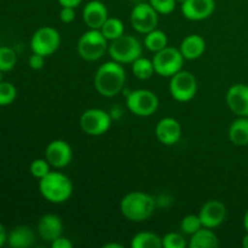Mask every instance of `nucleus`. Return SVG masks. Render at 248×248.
I'll return each mask as SVG.
<instances>
[{
	"instance_id": "0eeeda50",
	"label": "nucleus",
	"mask_w": 248,
	"mask_h": 248,
	"mask_svg": "<svg viewBox=\"0 0 248 248\" xmlns=\"http://www.w3.org/2000/svg\"><path fill=\"white\" fill-rule=\"evenodd\" d=\"M159 104L160 102L156 94L147 89L133 90L126 98V106L128 110L140 118H148L156 113Z\"/></svg>"
},
{
	"instance_id": "7c9ffc66",
	"label": "nucleus",
	"mask_w": 248,
	"mask_h": 248,
	"mask_svg": "<svg viewBox=\"0 0 248 248\" xmlns=\"http://www.w3.org/2000/svg\"><path fill=\"white\" fill-rule=\"evenodd\" d=\"M51 171V165L46 159H35L29 166V172L36 179H41Z\"/></svg>"
},
{
	"instance_id": "473e14b6",
	"label": "nucleus",
	"mask_w": 248,
	"mask_h": 248,
	"mask_svg": "<svg viewBox=\"0 0 248 248\" xmlns=\"http://www.w3.org/2000/svg\"><path fill=\"white\" fill-rule=\"evenodd\" d=\"M60 19L62 23H65V24L72 23V22L75 19V9L74 7H68V6L61 7Z\"/></svg>"
},
{
	"instance_id": "6e6552de",
	"label": "nucleus",
	"mask_w": 248,
	"mask_h": 248,
	"mask_svg": "<svg viewBox=\"0 0 248 248\" xmlns=\"http://www.w3.org/2000/svg\"><path fill=\"white\" fill-rule=\"evenodd\" d=\"M169 90L174 101L186 103L198 93V80L193 73L182 69L170 78Z\"/></svg>"
},
{
	"instance_id": "72a5a7b5",
	"label": "nucleus",
	"mask_w": 248,
	"mask_h": 248,
	"mask_svg": "<svg viewBox=\"0 0 248 248\" xmlns=\"http://www.w3.org/2000/svg\"><path fill=\"white\" fill-rule=\"evenodd\" d=\"M45 58L44 56L38 55V53H33V55L29 57L28 64L29 67L33 70H40L43 69L44 65H45Z\"/></svg>"
},
{
	"instance_id": "4c0bfd02",
	"label": "nucleus",
	"mask_w": 248,
	"mask_h": 248,
	"mask_svg": "<svg viewBox=\"0 0 248 248\" xmlns=\"http://www.w3.org/2000/svg\"><path fill=\"white\" fill-rule=\"evenodd\" d=\"M103 248H124L123 245L115 244V242H111V244H106Z\"/></svg>"
},
{
	"instance_id": "2f4dec72",
	"label": "nucleus",
	"mask_w": 248,
	"mask_h": 248,
	"mask_svg": "<svg viewBox=\"0 0 248 248\" xmlns=\"http://www.w3.org/2000/svg\"><path fill=\"white\" fill-rule=\"evenodd\" d=\"M149 4L159 15H170L176 10L177 0H149Z\"/></svg>"
},
{
	"instance_id": "b1692460",
	"label": "nucleus",
	"mask_w": 248,
	"mask_h": 248,
	"mask_svg": "<svg viewBox=\"0 0 248 248\" xmlns=\"http://www.w3.org/2000/svg\"><path fill=\"white\" fill-rule=\"evenodd\" d=\"M144 46L147 47V50L150 51V52L155 53L157 52V51L165 48L166 46H169V38H167L165 31L156 28L154 29V31L145 34Z\"/></svg>"
},
{
	"instance_id": "dca6fc26",
	"label": "nucleus",
	"mask_w": 248,
	"mask_h": 248,
	"mask_svg": "<svg viewBox=\"0 0 248 248\" xmlns=\"http://www.w3.org/2000/svg\"><path fill=\"white\" fill-rule=\"evenodd\" d=\"M225 101L235 115L248 118V85L234 84L230 86L225 96Z\"/></svg>"
},
{
	"instance_id": "f3484780",
	"label": "nucleus",
	"mask_w": 248,
	"mask_h": 248,
	"mask_svg": "<svg viewBox=\"0 0 248 248\" xmlns=\"http://www.w3.org/2000/svg\"><path fill=\"white\" fill-rule=\"evenodd\" d=\"M108 17V7L99 0H91L82 9V21L89 29H101Z\"/></svg>"
},
{
	"instance_id": "f03ea898",
	"label": "nucleus",
	"mask_w": 248,
	"mask_h": 248,
	"mask_svg": "<svg viewBox=\"0 0 248 248\" xmlns=\"http://www.w3.org/2000/svg\"><path fill=\"white\" fill-rule=\"evenodd\" d=\"M156 210L154 198L144 191H131L120 202V211L130 222L142 223L149 219Z\"/></svg>"
},
{
	"instance_id": "58836bf2",
	"label": "nucleus",
	"mask_w": 248,
	"mask_h": 248,
	"mask_svg": "<svg viewBox=\"0 0 248 248\" xmlns=\"http://www.w3.org/2000/svg\"><path fill=\"white\" fill-rule=\"evenodd\" d=\"M244 228H245V230L248 232V210L246 211V213H245V216H244Z\"/></svg>"
},
{
	"instance_id": "a878e982",
	"label": "nucleus",
	"mask_w": 248,
	"mask_h": 248,
	"mask_svg": "<svg viewBox=\"0 0 248 248\" xmlns=\"http://www.w3.org/2000/svg\"><path fill=\"white\" fill-rule=\"evenodd\" d=\"M132 73L137 79L148 80L155 74L154 64L153 61L145 57H138L135 62L132 63Z\"/></svg>"
},
{
	"instance_id": "a19ab883",
	"label": "nucleus",
	"mask_w": 248,
	"mask_h": 248,
	"mask_svg": "<svg viewBox=\"0 0 248 248\" xmlns=\"http://www.w3.org/2000/svg\"><path fill=\"white\" fill-rule=\"evenodd\" d=\"M2 74H4V72H1V70H0V82L4 81V75Z\"/></svg>"
},
{
	"instance_id": "4be33fe9",
	"label": "nucleus",
	"mask_w": 248,
	"mask_h": 248,
	"mask_svg": "<svg viewBox=\"0 0 248 248\" xmlns=\"http://www.w3.org/2000/svg\"><path fill=\"white\" fill-rule=\"evenodd\" d=\"M188 246L190 248H217L219 246V239L212 229L202 227L191 235Z\"/></svg>"
},
{
	"instance_id": "bb28decb",
	"label": "nucleus",
	"mask_w": 248,
	"mask_h": 248,
	"mask_svg": "<svg viewBox=\"0 0 248 248\" xmlns=\"http://www.w3.org/2000/svg\"><path fill=\"white\" fill-rule=\"evenodd\" d=\"M17 64V55L14 48L0 46V70L4 73L14 69Z\"/></svg>"
},
{
	"instance_id": "ea45409f",
	"label": "nucleus",
	"mask_w": 248,
	"mask_h": 248,
	"mask_svg": "<svg viewBox=\"0 0 248 248\" xmlns=\"http://www.w3.org/2000/svg\"><path fill=\"white\" fill-rule=\"evenodd\" d=\"M242 246H244L245 248H248V232L245 235L244 239H242Z\"/></svg>"
},
{
	"instance_id": "e433bc0d",
	"label": "nucleus",
	"mask_w": 248,
	"mask_h": 248,
	"mask_svg": "<svg viewBox=\"0 0 248 248\" xmlns=\"http://www.w3.org/2000/svg\"><path fill=\"white\" fill-rule=\"evenodd\" d=\"M7 235L9 234H7L6 229H5L4 225L0 223V248H1L7 242Z\"/></svg>"
},
{
	"instance_id": "2eb2a0df",
	"label": "nucleus",
	"mask_w": 248,
	"mask_h": 248,
	"mask_svg": "<svg viewBox=\"0 0 248 248\" xmlns=\"http://www.w3.org/2000/svg\"><path fill=\"white\" fill-rule=\"evenodd\" d=\"M182 125L174 118H162L159 120L155 127V135L157 140L164 145H174L179 142L182 137Z\"/></svg>"
},
{
	"instance_id": "79ce46f5",
	"label": "nucleus",
	"mask_w": 248,
	"mask_h": 248,
	"mask_svg": "<svg viewBox=\"0 0 248 248\" xmlns=\"http://www.w3.org/2000/svg\"><path fill=\"white\" fill-rule=\"evenodd\" d=\"M184 1H186V0H177V2H179V4H181V5H182V4H183V2H184Z\"/></svg>"
},
{
	"instance_id": "4468645a",
	"label": "nucleus",
	"mask_w": 248,
	"mask_h": 248,
	"mask_svg": "<svg viewBox=\"0 0 248 248\" xmlns=\"http://www.w3.org/2000/svg\"><path fill=\"white\" fill-rule=\"evenodd\" d=\"M182 14L189 21L210 18L216 10V0H186L181 6Z\"/></svg>"
},
{
	"instance_id": "aec40b11",
	"label": "nucleus",
	"mask_w": 248,
	"mask_h": 248,
	"mask_svg": "<svg viewBox=\"0 0 248 248\" xmlns=\"http://www.w3.org/2000/svg\"><path fill=\"white\" fill-rule=\"evenodd\" d=\"M35 244V234L27 225H17L7 235V245L12 248H29Z\"/></svg>"
},
{
	"instance_id": "a211bd4d",
	"label": "nucleus",
	"mask_w": 248,
	"mask_h": 248,
	"mask_svg": "<svg viewBox=\"0 0 248 248\" xmlns=\"http://www.w3.org/2000/svg\"><path fill=\"white\" fill-rule=\"evenodd\" d=\"M38 234L44 241L51 244L63 235L62 219L53 213L44 215L38 222Z\"/></svg>"
},
{
	"instance_id": "c756f323",
	"label": "nucleus",
	"mask_w": 248,
	"mask_h": 248,
	"mask_svg": "<svg viewBox=\"0 0 248 248\" xmlns=\"http://www.w3.org/2000/svg\"><path fill=\"white\" fill-rule=\"evenodd\" d=\"M186 246L188 244H186V237L181 232H167L162 237V247L164 248H186Z\"/></svg>"
},
{
	"instance_id": "f8f14e48",
	"label": "nucleus",
	"mask_w": 248,
	"mask_h": 248,
	"mask_svg": "<svg viewBox=\"0 0 248 248\" xmlns=\"http://www.w3.org/2000/svg\"><path fill=\"white\" fill-rule=\"evenodd\" d=\"M45 159L53 169H64L72 162L73 150L69 143L63 140H55L45 149Z\"/></svg>"
},
{
	"instance_id": "f704fd0d",
	"label": "nucleus",
	"mask_w": 248,
	"mask_h": 248,
	"mask_svg": "<svg viewBox=\"0 0 248 248\" xmlns=\"http://www.w3.org/2000/svg\"><path fill=\"white\" fill-rule=\"evenodd\" d=\"M73 246H74L73 242L69 239L63 236V235L56 239L55 241L51 242V247L52 248H73Z\"/></svg>"
},
{
	"instance_id": "1a4fd4ad",
	"label": "nucleus",
	"mask_w": 248,
	"mask_h": 248,
	"mask_svg": "<svg viewBox=\"0 0 248 248\" xmlns=\"http://www.w3.org/2000/svg\"><path fill=\"white\" fill-rule=\"evenodd\" d=\"M61 34L56 28L44 26L36 29L31 39V48L33 53L48 57L60 48Z\"/></svg>"
},
{
	"instance_id": "f257e3e1",
	"label": "nucleus",
	"mask_w": 248,
	"mask_h": 248,
	"mask_svg": "<svg viewBox=\"0 0 248 248\" xmlns=\"http://www.w3.org/2000/svg\"><path fill=\"white\" fill-rule=\"evenodd\" d=\"M126 84V72L121 63L109 61L99 65L94 73L93 85L101 96L111 98L120 93Z\"/></svg>"
},
{
	"instance_id": "ddd939ff",
	"label": "nucleus",
	"mask_w": 248,
	"mask_h": 248,
	"mask_svg": "<svg viewBox=\"0 0 248 248\" xmlns=\"http://www.w3.org/2000/svg\"><path fill=\"white\" fill-rule=\"evenodd\" d=\"M202 227L216 229L224 223L227 218V207L219 200H210L203 203L199 212Z\"/></svg>"
},
{
	"instance_id": "5701e85b",
	"label": "nucleus",
	"mask_w": 248,
	"mask_h": 248,
	"mask_svg": "<svg viewBox=\"0 0 248 248\" xmlns=\"http://www.w3.org/2000/svg\"><path fill=\"white\" fill-rule=\"evenodd\" d=\"M132 248H162V237L152 232H140L131 239Z\"/></svg>"
},
{
	"instance_id": "6ab92c4d",
	"label": "nucleus",
	"mask_w": 248,
	"mask_h": 248,
	"mask_svg": "<svg viewBox=\"0 0 248 248\" xmlns=\"http://www.w3.org/2000/svg\"><path fill=\"white\" fill-rule=\"evenodd\" d=\"M179 51L183 55L184 60L195 61L200 58L206 51V41L199 34H190L182 40Z\"/></svg>"
},
{
	"instance_id": "423d86ee",
	"label": "nucleus",
	"mask_w": 248,
	"mask_h": 248,
	"mask_svg": "<svg viewBox=\"0 0 248 248\" xmlns=\"http://www.w3.org/2000/svg\"><path fill=\"white\" fill-rule=\"evenodd\" d=\"M152 61L155 74L164 78H171L176 73L181 72L184 64V57L179 48L172 46H166L162 50L155 52Z\"/></svg>"
},
{
	"instance_id": "9d476101",
	"label": "nucleus",
	"mask_w": 248,
	"mask_h": 248,
	"mask_svg": "<svg viewBox=\"0 0 248 248\" xmlns=\"http://www.w3.org/2000/svg\"><path fill=\"white\" fill-rule=\"evenodd\" d=\"M110 126L111 116L103 109H87L80 116V128L82 132L92 137H98L107 133Z\"/></svg>"
},
{
	"instance_id": "7ed1b4c3",
	"label": "nucleus",
	"mask_w": 248,
	"mask_h": 248,
	"mask_svg": "<svg viewBox=\"0 0 248 248\" xmlns=\"http://www.w3.org/2000/svg\"><path fill=\"white\" fill-rule=\"evenodd\" d=\"M39 191L46 201L60 205L67 202L73 195V183L67 174L60 171H50L39 179Z\"/></svg>"
},
{
	"instance_id": "9b49d317",
	"label": "nucleus",
	"mask_w": 248,
	"mask_h": 248,
	"mask_svg": "<svg viewBox=\"0 0 248 248\" xmlns=\"http://www.w3.org/2000/svg\"><path fill=\"white\" fill-rule=\"evenodd\" d=\"M132 28L140 34H147L156 29L159 23V14L149 2H140L135 5L130 15Z\"/></svg>"
},
{
	"instance_id": "20e7f679",
	"label": "nucleus",
	"mask_w": 248,
	"mask_h": 248,
	"mask_svg": "<svg viewBox=\"0 0 248 248\" xmlns=\"http://www.w3.org/2000/svg\"><path fill=\"white\" fill-rule=\"evenodd\" d=\"M108 41L99 29H89L78 40V53L87 62L98 61L108 52Z\"/></svg>"
},
{
	"instance_id": "393cba45",
	"label": "nucleus",
	"mask_w": 248,
	"mask_h": 248,
	"mask_svg": "<svg viewBox=\"0 0 248 248\" xmlns=\"http://www.w3.org/2000/svg\"><path fill=\"white\" fill-rule=\"evenodd\" d=\"M102 31L104 36L108 39L109 41L115 40L119 36H121L123 34H125V26H124V22L120 18H116V17H108L104 24L102 26V28L99 29Z\"/></svg>"
},
{
	"instance_id": "39448f33",
	"label": "nucleus",
	"mask_w": 248,
	"mask_h": 248,
	"mask_svg": "<svg viewBox=\"0 0 248 248\" xmlns=\"http://www.w3.org/2000/svg\"><path fill=\"white\" fill-rule=\"evenodd\" d=\"M142 44L136 36L123 34L115 40H111L108 46L110 58L121 64H132L142 56Z\"/></svg>"
},
{
	"instance_id": "412c9836",
	"label": "nucleus",
	"mask_w": 248,
	"mask_h": 248,
	"mask_svg": "<svg viewBox=\"0 0 248 248\" xmlns=\"http://www.w3.org/2000/svg\"><path fill=\"white\" fill-rule=\"evenodd\" d=\"M228 136L232 144L245 147L248 145V118L239 116L232 123L228 131Z\"/></svg>"
},
{
	"instance_id": "cd10ccee",
	"label": "nucleus",
	"mask_w": 248,
	"mask_h": 248,
	"mask_svg": "<svg viewBox=\"0 0 248 248\" xmlns=\"http://www.w3.org/2000/svg\"><path fill=\"white\" fill-rule=\"evenodd\" d=\"M17 97V89L9 81L0 82V107L10 106Z\"/></svg>"
},
{
	"instance_id": "c85d7f7f",
	"label": "nucleus",
	"mask_w": 248,
	"mask_h": 248,
	"mask_svg": "<svg viewBox=\"0 0 248 248\" xmlns=\"http://www.w3.org/2000/svg\"><path fill=\"white\" fill-rule=\"evenodd\" d=\"M202 228V223H201L199 215H188L182 219L181 222V230L186 235L195 234L198 230Z\"/></svg>"
},
{
	"instance_id": "c9c22d12",
	"label": "nucleus",
	"mask_w": 248,
	"mask_h": 248,
	"mask_svg": "<svg viewBox=\"0 0 248 248\" xmlns=\"http://www.w3.org/2000/svg\"><path fill=\"white\" fill-rule=\"evenodd\" d=\"M57 1L58 4L61 5V7L68 6V7H74V9H77L78 6H80L82 0H57Z\"/></svg>"
}]
</instances>
